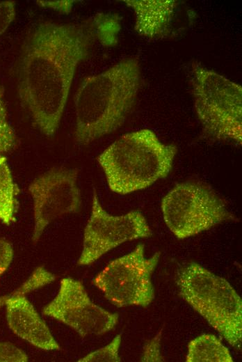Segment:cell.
Returning a JSON list of instances; mask_svg holds the SVG:
<instances>
[{
    "instance_id": "6da1fadb",
    "label": "cell",
    "mask_w": 242,
    "mask_h": 362,
    "mask_svg": "<svg viewBox=\"0 0 242 362\" xmlns=\"http://www.w3.org/2000/svg\"><path fill=\"white\" fill-rule=\"evenodd\" d=\"M120 29L118 14L98 13L77 23L41 22L30 31L21 50L17 93L44 135L58 130L78 66L95 45H115Z\"/></svg>"
},
{
    "instance_id": "7a4b0ae2",
    "label": "cell",
    "mask_w": 242,
    "mask_h": 362,
    "mask_svg": "<svg viewBox=\"0 0 242 362\" xmlns=\"http://www.w3.org/2000/svg\"><path fill=\"white\" fill-rule=\"evenodd\" d=\"M141 86L136 57L125 58L106 70L85 77L74 96V138L87 145L114 132L132 111Z\"/></svg>"
},
{
    "instance_id": "3957f363",
    "label": "cell",
    "mask_w": 242,
    "mask_h": 362,
    "mask_svg": "<svg viewBox=\"0 0 242 362\" xmlns=\"http://www.w3.org/2000/svg\"><path fill=\"white\" fill-rule=\"evenodd\" d=\"M177 152L150 129L123 134L98 157L109 189L125 195L145 189L168 176Z\"/></svg>"
},
{
    "instance_id": "277c9868",
    "label": "cell",
    "mask_w": 242,
    "mask_h": 362,
    "mask_svg": "<svg viewBox=\"0 0 242 362\" xmlns=\"http://www.w3.org/2000/svg\"><path fill=\"white\" fill-rule=\"evenodd\" d=\"M179 294L229 344L240 347L242 339V301L224 278L192 262L178 272Z\"/></svg>"
},
{
    "instance_id": "5b68a950",
    "label": "cell",
    "mask_w": 242,
    "mask_h": 362,
    "mask_svg": "<svg viewBox=\"0 0 242 362\" xmlns=\"http://www.w3.org/2000/svg\"><path fill=\"white\" fill-rule=\"evenodd\" d=\"M191 93L202 134L213 141L242 142V87L194 62Z\"/></svg>"
},
{
    "instance_id": "8992f818",
    "label": "cell",
    "mask_w": 242,
    "mask_h": 362,
    "mask_svg": "<svg viewBox=\"0 0 242 362\" xmlns=\"http://www.w3.org/2000/svg\"><path fill=\"white\" fill-rule=\"evenodd\" d=\"M166 225L179 239L196 235L235 217L224 200L207 184H177L161 200Z\"/></svg>"
},
{
    "instance_id": "52a82bcc",
    "label": "cell",
    "mask_w": 242,
    "mask_h": 362,
    "mask_svg": "<svg viewBox=\"0 0 242 362\" xmlns=\"http://www.w3.org/2000/svg\"><path fill=\"white\" fill-rule=\"evenodd\" d=\"M161 256L156 252L145 256V246L138 244L127 254L110 262L92 281L104 297L118 308L147 307L154 299L152 275Z\"/></svg>"
},
{
    "instance_id": "ba28073f",
    "label": "cell",
    "mask_w": 242,
    "mask_h": 362,
    "mask_svg": "<svg viewBox=\"0 0 242 362\" xmlns=\"http://www.w3.org/2000/svg\"><path fill=\"white\" fill-rule=\"evenodd\" d=\"M152 231L138 210L113 216L102 206L95 190L92 209L83 231V247L78 265H89L121 244L152 236Z\"/></svg>"
},
{
    "instance_id": "9c48e42d",
    "label": "cell",
    "mask_w": 242,
    "mask_h": 362,
    "mask_svg": "<svg viewBox=\"0 0 242 362\" xmlns=\"http://www.w3.org/2000/svg\"><path fill=\"white\" fill-rule=\"evenodd\" d=\"M76 168L54 167L35 178L29 186L33 200L34 227L32 241L36 243L46 228L56 219L78 212L81 207Z\"/></svg>"
},
{
    "instance_id": "30bf717a",
    "label": "cell",
    "mask_w": 242,
    "mask_h": 362,
    "mask_svg": "<svg viewBox=\"0 0 242 362\" xmlns=\"http://www.w3.org/2000/svg\"><path fill=\"white\" fill-rule=\"evenodd\" d=\"M42 313L68 326L80 336H101L112 330L119 315L95 304L84 285L78 280H60L56 297L42 309Z\"/></svg>"
},
{
    "instance_id": "8fae6325",
    "label": "cell",
    "mask_w": 242,
    "mask_h": 362,
    "mask_svg": "<svg viewBox=\"0 0 242 362\" xmlns=\"http://www.w3.org/2000/svg\"><path fill=\"white\" fill-rule=\"evenodd\" d=\"M20 285L6 303V320L19 338L39 349L59 350L60 345Z\"/></svg>"
},
{
    "instance_id": "7c38bea8",
    "label": "cell",
    "mask_w": 242,
    "mask_h": 362,
    "mask_svg": "<svg viewBox=\"0 0 242 362\" xmlns=\"http://www.w3.org/2000/svg\"><path fill=\"white\" fill-rule=\"evenodd\" d=\"M135 14L134 30L150 39L163 38L171 31L179 3L176 0H124Z\"/></svg>"
},
{
    "instance_id": "4fadbf2b",
    "label": "cell",
    "mask_w": 242,
    "mask_h": 362,
    "mask_svg": "<svg viewBox=\"0 0 242 362\" xmlns=\"http://www.w3.org/2000/svg\"><path fill=\"white\" fill-rule=\"evenodd\" d=\"M186 362H233L228 348L211 333L202 334L188 344Z\"/></svg>"
},
{
    "instance_id": "5bb4252c",
    "label": "cell",
    "mask_w": 242,
    "mask_h": 362,
    "mask_svg": "<svg viewBox=\"0 0 242 362\" xmlns=\"http://www.w3.org/2000/svg\"><path fill=\"white\" fill-rule=\"evenodd\" d=\"M19 192L7 158L0 155V222L6 226H10L16 221Z\"/></svg>"
},
{
    "instance_id": "9a60e30c",
    "label": "cell",
    "mask_w": 242,
    "mask_h": 362,
    "mask_svg": "<svg viewBox=\"0 0 242 362\" xmlns=\"http://www.w3.org/2000/svg\"><path fill=\"white\" fill-rule=\"evenodd\" d=\"M17 143V136L8 118L3 90L0 86V155L13 150Z\"/></svg>"
},
{
    "instance_id": "2e32d148",
    "label": "cell",
    "mask_w": 242,
    "mask_h": 362,
    "mask_svg": "<svg viewBox=\"0 0 242 362\" xmlns=\"http://www.w3.org/2000/svg\"><path fill=\"white\" fill-rule=\"evenodd\" d=\"M121 335L118 334L108 345L95 350L78 360L81 362H120L119 349Z\"/></svg>"
},
{
    "instance_id": "e0dca14e",
    "label": "cell",
    "mask_w": 242,
    "mask_h": 362,
    "mask_svg": "<svg viewBox=\"0 0 242 362\" xmlns=\"http://www.w3.org/2000/svg\"><path fill=\"white\" fill-rule=\"evenodd\" d=\"M162 331H160L155 336L146 343L143 349L141 361H163L161 352V340Z\"/></svg>"
},
{
    "instance_id": "ac0fdd59",
    "label": "cell",
    "mask_w": 242,
    "mask_h": 362,
    "mask_svg": "<svg viewBox=\"0 0 242 362\" xmlns=\"http://www.w3.org/2000/svg\"><path fill=\"white\" fill-rule=\"evenodd\" d=\"M27 354L18 347L8 342H0V362H26Z\"/></svg>"
},
{
    "instance_id": "d6986e66",
    "label": "cell",
    "mask_w": 242,
    "mask_h": 362,
    "mask_svg": "<svg viewBox=\"0 0 242 362\" xmlns=\"http://www.w3.org/2000/svg\"><path fill=\"white\" fill-rule=\"evenodd\" d=\"M15 3L13 1H0V36L9 27L15 17Z\"/></svg>"
},
{
    "instance_id": "ffe728a7",
    "label": "cell",
    "mask_w": 242,
    "mask_h": 362,
    "mask_svg": "<svg viewBox=\"0 0 242 362\" xmlns=\"http://www.w3.org/2000/svg\"><path fill=\"white\" fill-rule=\"evenodd\" d=\"M13 255L12 244L5 239L0 238V276L10 265Z\"/></svg>"
},
{
    "instance_id": "44dd1931",
    "label": "cell",
    "mask_w": 242,
    "mask_h": 362,
    "mask_svg": "<svg viewBox=\"0 0 242 362\" xmlns=\"http://www.w3.org/2000/svg\"><path fill=\"white\" fill-rule=\"evenodd\" d=\"M42 7L51 8L63 13H68L72 8L74 1H38Z\"/></svg>"
},
{
    "instance_id": "7402d4cb",
    "label": "cell",
    "mask_w": 242,
    "mask_h": 362,
    "mask_svg": "<svg viewBox=\"0 0 242 362\" xmlns=\"http://www.w3.org/2000/svg\"><path fill=\"white\" fill-rule=\"evenodd\" d=\"M13 293V292L8 294L0 296V308L6 305L7 300L12 296Z\"/></svg>"
}]
</instances>
